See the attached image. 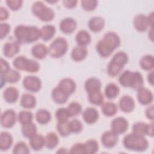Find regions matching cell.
Returning a JSON list of instances; mask_svg holds the SVG:
<instances>
[{
	"instance_id": "cell-24",
	"label": "cell",
	"mask_w": 154,
	"mask_h": 154,
	"mask_svg": "<svg viewBox=\"0 0 154 154\" xmlns=\"http://www.w3.org/2000/svg\"><path fill=\"white\" fill-rule=\"evenodd\" d=\"M87 55V50L85 46L78 45L73 49L71 52L72 58L76 62L84 60Z\"/></svg>"
},
{
	"instance_id": "cell-8",
	"label": "cell",
	"mask_w": 154,
	"mask_h": 154,
	"mask_svg": "<svg viewBox=\"0 0 154 154\" xmlns=\"http://www.w3.org/2000/svg\"><path fill=\"white\" fill-rule=\"evenodd\" d=\"M17 116L13 109L5 110L1 116V125L5 128H11L16 123Z\"/></svg>"
},
{
	"instance_id": "cell-33",
	"label": "cell",
	"mask_w": 154,
	"mask_h": 154,
	"mask_svg": "<svg viewBox=\"0 0 154 154\" xmlns=\"http://www.w3.org/2000/svg\"><path fill=\"white\" fill-rule=\"evenodd\" d=\"M1 77L3 78L6 82L16 83L20 78V74L16 70L10 69L4 74H1Z\"/></svg>"
},
{
	"instance_id": "cell-37",
	"label": "cell",
	"mask_w": 154,
	"mask_h": 154,
	"mask_svg": "<svg viewBox=\"0 0 154 154\" xmlns=\"http://www.w3.org/2000/svg\"><path fill=\"white\" fill-rule=\"evenodd\" d=\"M21 131L23 137L29 139L31 137L37 134V127L32 122L22 125Z\"/></svg>"
},
{
	"instance_id": "cell-6",
	"label": "cell",
	"mask_w": 154,
	"mask_h": 154,
	"mask_svg": "<svg viewBox=\"0 0 154 154\" xmlns=\"http://www.w3.org/2000/svg\"><path fill=\"white\" fill-rule=\"evenodd\" d=\"M23 86L28 91L32 93L38 91L42 88V81L37 76H27L23 80Z\"/></svg>"
},
{
	"instance_id": "cell-27",
	"label": "cell",
	"mask_w": 154,
	"mask_h": 154,
	"mask_svg": "<svg viewBox=\"0 0 154 154\" xmlns=\"http://www.w3.org/2000/svg\"><path fill=\"white\" fill-rule=\"evenodd\" d=\"M36 99L35 97L29 93L22 94L20 99V105L26 109H31L35 106Z\"/></svg>"
},
{
	"instance_id": "cell-39",
	"label": "cell",
	"mask_w": 154,
	"mask_h": 154,
	"mask_svg": "<svg viewBox=\"0 0 154 154\" xmlns=\"http://www.w3.org/2000/svg\"><path fill=\"white\" fill-rule=\"evenodd\" d=\"M88 99L93 105H101L103 103V96L100 91L88 93Z\"/></svg>"
},
{
	"instance_id": "cell-59",
	"label": "cell",
	"mask_w": 154,
	"mask_h": 154,
	"mask_svg": "<svg viewBox=\"0 0 154 154\" xmlns=\"http://www.w3.org/2000/svg\"><path fill=\"white\" fill-rule=\"evenodd\" d=\"M147 80L149 83H150L152 85L153 84V72L151 71L147 75Z\"/></svg>"
},
{
	"instance_id": "cell-29",
	"label": "cell",
	"mask_w": 154,
	"mask_h": 154,
	"mask_svg": "<svg viewBox=\"0 0 154 154\" xmlns=\"http://www.w3.org/2000/svg\"><path fill=\"white\" fill-rule=\"evenodd\" d=\"M75 40L78 45L85 46L91 42V36L85 30L79 31L76 35Z\"/></svg>"
},
{
	"instance_id": "cell-12",
	"label": "cell",
	"mask_w": 154,
	"mask_h": 154,
	"mask_svg": "<svg viewBox=\"0 0 154 154\" xmlns=\"http://www.w3.org/2000/svg\"><path fill=\"white\" fill-rule=\"evenodd\" d=\"M77 26L76 20L72 17L63 19L60 23V29L61 31L66 34L73 32Z\"/></svg>"
},
{
	"instance_id": "cell-16",
	"label": "cell",
	"mask_w": 154,
	"mask_h": 154,
	"mask_svg": "<svg viewBox=\"0 0 154 154\" xmlns=\"http://www.w3.org/2000/svg\"><path fill=\"white\" fill-rule=\"evenodd\" d=\"M14 34L17 41L20 43H27L28 38V26L20 25L17 26Z\"/></svg>"
},
{
	"instance_id": "cell-57",
	"label": "cell",
	"mask_w": 154,
	"mask_h": 154,
	"mask_svg": "<svg viewBox=\"0 0 154 154\" xmlns=\"http://www.w3.org/2000/svg\"><path fill=\"white\" fill-rule=\"evenodd\" d=\"M78 1L76 0H64L63 1L64 6L67 8H74L77 4Z\"/></svg>"
},
{
	"instance_id": "cell-10",
	"label": "cell",
	"mask_w": 154,
	"mask_h": 154,
	"mask_svg": "<svg viewBox=\"0 0 154 154\" xmlns=\"http://www.w3.org/2000/svg\"><path fill=\"white\" fill-rule=\"evenodd\" d=\"M96 50L99 55L103 58H107L111 55L115 49L103 38L99 40L96 45Z\"/></svg>"
},
{
	"instance_id": "cell-21",
	"label": "cell",
	"mask_w": 154,
	"mask_h": 154,
	"mask_svg": "<svg viewBox=\"0 0 154 154\" xmlns=\"http://www.w3.org/2000/svg\"><path fill=\"white\" fill-rule=\"evenodd\" d=\"M3 97L6 102L9 103H15L19 98V91L14 87H8L4 90Z\"/></svg>"
},
{
	"instance_id": "cell-30",
	"label": "cell",
	"mask_w": 154,
	"mask_h": 154,
	"mask_svg": "<svg viewBox=\"0 0 154 154\" xmlns=\"http://www.w3.org/2000/svg\"><path fill=\"white\" fill-rule=\"evenodd\" d=\"M102 113L106 117H112L117 112V106L116 103L112 102H107L101 105Z\"/></svg>"
},
{
	"instance_id": "cell-48",
	"label": "cell",
	"mask_w": 154,
	"mask_h": 154,
	"mask_svg": "<svg viewBox=\"0 0 154 154\" xmlns=\"http://www.w3.org/2000/svg\"><path fill=\"white\" fill-rule=\"evenodd\" d=\"M70 115V117L78 115L82 111L81 105L77 102H72L69 103L68 108H67Z\"/></svg>"
},
{
	"instance_id": "cell-54",
	"label": "cell",
	"mask_w": 154,
	"mask_h": 154,
	"mask_svg": "<svg viewBox=\"0 0 154 154\" xmlns=\"http://www.w3.org/2000/svg\"><path fill=\"white\" fill-rule=\"evenodd\" d=\"M10 31V26L7 23H1L0 25V38L3 39Z\"/></svg>"
},
{
	"instance_id": "cell-4",
	"label": "cell",
	"mask_w": 154,
	"mask_h": 154,
	"mask_svg": "<svg viewBox=\"0 0 154 154\" xmlns=\"http://www.w3.org/2000/svg\"><path fill=\"white\" fill-rule=\"evenodd\" d=\"M68 50V43L63 37H58L53 40L48 48V54L53 58H60Z\"/></svg>"
},
{
	"instance_id": "cell-9",
	"label": "cell",
	"mask_w": 154,
	"mask_h": 154,
	"mask_svg": "<svg viewBox=\"0 0 154 154\" xmlns=\"http://www.w3.org/2000/svg\"><path fill=\"white\" fill-rule=\"evenodd\" d=\"M118 135L111 131H105L101 137L102 145L108 149L114 147L118 141Z\"/></svg>"
},
{
	"instance_id": "cell-53",
	"label": "cell",
	"mask_w": 154,
	"mask_h": 154,
	"mask_svg": "<svg viewBox=\"0 0 154 154\" xmlns=\"http://www.w3.org/2000/svg\"><path fill=\"white\" fill-rule=\"evenodd\" d=\"M70 153H79V154H85L84 146V143H76L74 144L70 148L69 152Z\"/></svg>"
},
{
	"instance_id": "cell-34",
	"label": "cell",
	"mask_w": 154,
	"mask_h": 154,
	"mask_svg": "<svg viewBox=\"0 0 154 154\" xmlns=\"http://www.w3.org/2000/svg\"><path fill=\"white\" fill-rule=\"evenodd\" d=\"M140 66L144 70H151L154 67L153 57L150 55L143 56L140 61Z\"/></svg>"
},
{
	"instance_id": "cell-50",
	"label": "cell",
	"mask_w": 154,
	"mask_h": 154,
	"mask_svg": "<svg viewBox=\"0 0 154 154\" xmlns=\"http://www.w3.org/2000/svg\"><path fill=\"white\" fill-rule=\"evenodd\" d=\"M27 59L28 58L25 57L19 56L14 60L13 62V65L17 70L24 71Z\"/></svg>"
},
{
	"instance_id": "cell-42",
	"label": "cell",
	"mask_w": 154,
	"mask_h": 154,
	"mask_svg": "<svg viewBox=\"0 0 154 154\" xmlns=\"http://www.w3.org/2000/svg\"><path fill=\"white\" fill-rule=\"evenodd\" d=\"M17 118L20 123L23 125L32 123L33 115L31 111H22L19 113Z\"/></svg>"
},
{
	"instance_id": "cell-60",
	"label": "cell",
	"mask_w": 154,
	"mask_h": 154,
	"mask_svg": "<svg viewBox=\"0 0 154 154\" xmlns=\"http://www.w3.org/2000/svg\"><path fill=\"white\" fill-rule=\"evenodd\" d=\"M57 153H68V152L66 150V149L62 147V148L59 149V150H57Z\"/></svg>"
},
{
	"instance_id": "cell-58",
	"label": "cell",
	"mask_w": 154,
	"mask_h": 154,
	"mask_svg": "<svg viewBox=\"0 0 154 154\" xmlns=\"http://www.w3.org/2000/svg\"><path fill=\"white\" fill-rule=\"evenodd\" d=\"M146 116L148 119H150L151 120H153L154 118V109H153V106L151 105L149 106L146 110Z\"/></svg>"
},
{
	"instance_id": "cell-45",
	"label": "cell",
	"mask_w": 154,
	"mask_h": 154,
	"mask_svg": "<svg viewBox=\"0 0 154 154\" xmlns=\"http://www.w3.org/2000/svg\"><path fill=\"white\" fill-rule=\"evenodd\" d=\"M57 130L62 137H67L71 134L68 121L58 122L57 125Z\"/></svg>"
},
{
	"instance_id": "cell-46",
	"label": "cell",
	"mask_w": 154,
	"mask_h": 154,
	"mask_svg": "<svg viewBox=\"0 0 154 154\" xmlns=\"http://www.w3.org/2000/svg\"><path fill=\"white\" fill-rule=\"evenodd\" d=\"M13 153L16 154H27L29 153V150L26 144L23 141H19L16 144Z\"/></svg>"
},
{
	"instance_id": "cell-19",
	"label": "cell",
	"mask_w": 154,
	"mask_h": 154,
	"mask_svg": "<svg viewBox=\"0 0 154 154\" xmlns=\"http://www.w3.org/2000/svg\"><path fill=\"white\" fill-rule=\"evenodd\" d=\"M88 28L94 32H99L101 31L105 26V20L100 16H94L88 21Z\"/></svg>"
},
{
	"instance_id": "cell-15",
	"label": "cell",
	"mask_w": 154,
	"mask_h": 154,
	"mask_svg": "<svg viewBox=\"0 0 154 154\" xmlns=\"http://www.w3.org/2000/svg\"><path fill=\"white\" fill-rule=\"evenodd\" d=\"M99 117V114L96 109L93 107H88L82 112V118L84 122L88 124L91 125L95 123Z\"/></svg>"
},
{
	"instance_id": "cell-32",
	"label": "cell",
	"mask_w": 154,
	"mask_h": 154,
	"mask_svg": "<svg viewBox=\"0 0 154 154\" xmlns=\"http://www.w3.org/2000/svg\"><path fill=\"white\" fill-rule=\"evenodd\" d=\"M35 119L39 124L46 125L50 122L51 114L48 110L40 109L35 113Z\"/></svg>"
},
{
	"instance_id": "cell-25",
	"label": "cell",
	"mask_w": 154,
	"mask_h": 154,
	"mask_svg": "<svg viewBox=\"0 0 154 154\" xmlns=\"http://www.w3.org/2000/svg\"><path fill=\"white\" fill-rule=\"evenodd\" d=\"M29 145L34 150H41L45 146V137L41 134H35L29 138Z\"/></svg>"
},
{
	"instance_id": "cell-56",
	"label": "cell",
	"mask_w": 154,
	"mask_h": 154,
	"mask_svg": "<svg viewBox=\"0 0 154 154\" xmlns=\"http://www.w3.org/2000/svg\"><path fill=\"white\" fill-rule=\"evenodd\" d=\"M9 17V13L8 10L3 7H1L0 8V20L1 21H3V20H7Z\"/></svg>"
},
{
	"instance_id": "cell-11",
	"label": "cell",
	"mask_w": 154,
	"mask_h": 154,
	"mask_svg": "<svg viewBox=\"0 0 154 154\" xmlns=\"http://www.w3.org/2000/svg\"><path fill=\"white\" fill-rule=\"evenodd\" d=\"M133 24L135 29L139 32H144L150 26L147 16L143 14H137L134 17Z\"/></svg>"
},
{
	"instance_id": "cell-35",
	"label": "cell",
	"mask_w": 154,
	"mask_h": 154,
	"mask_svg": "<svg viewBox=\"0 0 154 154\" xmlns=\"http://www.w3.org/2000/svg\"><path fill=\"white\" fill-rule=\"evenodd\" d=\"M45 146L49 149H54L58 144L59 139L57 135L54 132H49L45 137Z\"/></svg>"
},
{
	"instance_id": "cell-18",
	"label": "cell",
	"mask_w": 154,
	"mask_h": 154,
	"mask_svg": "<svg viewBox=\"0 0 154 154\" xmlns=\"http://www.w3.org/2000/svg\"><path fill=\"white\" fill-rule=\"evenodd\" d=\"M58 87L69 96L75 92L76 87L75 81L69 78H66L61 79L60 81Z\"/></svg>"
},
{
	"instance_id": "cell-28",
	"label": "cell",
	"mask_w": 154,
	"mask_h": 154,
	"mask_svg": "<svg viewBox=\"0 0 154 154\" xmlns=\"http://www.w3.org/2000/svg\"><path fill=\"white\" fill-rule=\"evenodd\" d=\"M56 28L54 25L49 24L44 25L40 29L41 38L44 41H48L54 36Z\"/></svg>"
},
{
	"instance_id": "cell-23",
	"label": "cell",
	"mask_w": 154,
	"mask_h": 154,
	"mask_svg": "<svg viewBox=\"0 0 154 154\" xmlns=\"http://www.w3.org/2000/svg\"><path fill=\"white\" fill-rule=\"evenodd\" d=\"M51 96L52 100L56 103L64 104L68 100L69 96L57 86L52 90L51 92Z\"/></svg>"
},
{
	"instance_id": "cell-13",
	"label": "cell",
	"mask_w": 154,
	"mask_h": 154,
	"mask_svg": "<svg viewBox=\"0 0 154 154\" xmlns=\"http://www.w3.org/2000/svg\"><path fill=\"white\" fill-rule=\"evenodd\" d=\"M137 99L141 105H147L150 104L153 100L152 93L143 87L137 90Z\"/></svg>"
},
{
	"instance_id": "cell-7",
	"label": "cell",
	"mask_w": 154,
	"mask_h": 154,
	"mask_svg": "<svg viewBox=\"0 0 154 154\" xmlns=\"http://www.w3.org/2000/svg\"><path fill=\"white\" fill-rule=\"evenodd\" d=\"M128 127V122L123 117H118L115 118L112 120L111 123V131L118 135L126 132Z\"/></svg>"
},
{
	"instance_id": "cell-26",
	"label": "cell",
	"mask_w": 154,
	"mask_h": 154,
	"mask_svg": "<svg viewBox=\"0 0 154 154\" xmlns=\"http://www.w3.org/2000/svg\"><path fill=\"white\" fill-rule=\"evenodd\" d=\"M13 137L8 132H2L0 134V149L2 151L9 149L13 144Z\"/></svg>"
},
{
	"instance_id": "cell-31",
	"label": "cell",
	"mask_w": 154,
	"mask_h": 154,
	"mask_svg": "<svg viewBox=\"0 0 154 154\" xmlns=\"http://www.w3.org/2000/svg\"><path fill=\"white\" fill-rule=\"evenodd\" d=\"M104 93L106 98L108 99H113L119 95L120 88L114 83H109L105 87Z\"/></svg>"
},
{
	"instance_id": "cell-49",
	"label": "cell",
	"mask_w": 154,
	"mask_h": 154,
	"mask_svg": "<svg viewBox=\"0 0 154 154\" xmlns=\"http://www.w3.org/2000/svg\"><path fill=\"white\" fill-rule=\"evenodd\" d=\"M25 66V71L29 73H36L39 70L40 65L35 60L31 59H28Z\"/></svg>"
},
{
	"instance_id": "cell-2",
	"label": "cell",
	"mask_w": 154,
	"mask_h": 154,
	"mask_svg": "<svg viewBox=\"0 0 154 154\" xmlns=\"http://www.w3.org/2000/svg\"><path fill=\"white\" fill-rule=\"evenodd\" d=\"M123 144L128 150L143 152L149 147V142L144 136L131 133L126 135L123 140Z\"/></svg>"
},
{
	"instance_id": "cell-3",
	"label": "cell",
	"mask_w": 154,
	"mask_h": 154,
	"mask_svg": "<svg viewBox=\"0 0 154 154\" xmlns=\"http://www.w3.org/2000/svg\"><path fill=\"white\" fill-rule=\"evenodd\" d=\"M31 11L34 16L43 22H50L55 17V13L53 10L46 7L41 1L34 2L32 5Z\"/></svg>"
},
{
	"instance_id": "cell-17",
	"label": "cell",
	"mask_w": 154,
	"mask_h": 154,
	"mask_svg": "<svg viewBox=\"0 0 154 154\" xmlns=\"http://www.w3.org/2000/svg\"><path fill=\"white\" fill-rule=\"evenodd\" d=\"M20 43L17 41L7 42L3 47V53L5 57L8 58L13 57L20 51Z\"/></svg>"
},
{
	"instance_id": "cell-55",
	"label": "cell",
	"mask_w": 154,
	"mask_h": 154,
	"mask_svg": "<svg viewBox=\"0 0 154 154\" xmlns=\"http://www.w3.org/2000/svg\"><path fill=\"white\" fill-rule=\"evenodd\" d=\"M0 63H1V74H4L10 69L9 63L2 58H1Z\"/></svg>"
},
{
	"instance_id": "cell-20",
	"label": "cell",
	"mask_w": 154,
	"mask_h": 154,
	"mask_svg": "<svg viewBox=\"0 0 154 154\" xmlns=\"http://www.w3.org/2000/svg\"><path fill=\"white\" fill-rule=\"evenodd\" d=\"M31 54L34 57L38 60H42L48 54V48L43 43H37L32 47Z\"/></svg>"
},
{
	"instance_id": "cell-36",
	"label": "cell",
	"mask_w": 154,
	"mask_h": 154,
	"mask_svg": "<svg viewBox=\"0 0 154 154\" xmlns=\"http://www.w3.org/2000/svg\"><path fill=\"white\" fill-rule=\"evenodd\" d=\"M103 38L109 43L115 49L120 45V38L119 36L114 32H107L104 35Z\"/></svg>"
},
{
	"instance_id": "cell-51",
	"label": "cell",
	"mask_w": 154,
	"mask_h": 154,
	"mask_svg": "<svg viewBox=\"0 0 154 154\" xmlns=\"http://www.w3.org/2000/svg\"><path fill=\"white\" fill-rule=\"evenodd\" d=\"M81 3L82 8L87 11L94 10L97 5V1L96 0H82Z\"/></svg>"
},
{
	"instance_id": "cell-43",
	"label": "cell",
	"mask_w": 154,
	"mask_h": 154,
	"mask_svg": "<svg viewBox=\"0 0 154 154\" xmlns=\"http://www.w3.org/2000/svg\"><path fill=\"white\" fill-rule=\"evenodd\" d=\"M55 117L58 122H63L68 121L70 115L66 108H60L55 112Z\"/></svg>"
},
{
	"instance_id": "cell-41",
	"label": "cell",
	"mask_w": 154,
	"mask_h": 154,
	"mask_svg": "<svg viewBox=\"0 0 154 154\" xmlns=\"http://www.w3.org/2000/svg\"><path fill=\"white\" fill-rule=\"evenodd\" d=\"M128 60L129 58L126 53L122 51H120L117 52L113 56L111 61L122 67H124V66L127 64Z\"/></svg>"
},
{
	"instance_id": "cell-1",
	"label": "cell",
	"mask_w": 154,
	"mask_h": 154,
	"mask_svg": "<svg viewBox=\"0 0 154 154\" xmlns=\"http://www.w3.org/2000/svg\"><path fill=\"white\" fill-rule=\"evenodd\" d=\"M120 84L125 87H131L138 90L143 87L144 81L142 75L138 72L125 70L119 77Z\"/></svg>"
},
{
	"instance_id": "cell-52",
	"label": "cell",
	"mask_w": 154,
	"mask_h": 154,
	"mask_svg": "<svg viewBox=\"0 0 154 154\" xmlns=\"http://www.w3.org/2000/svg\"><path fill=\"white\" fill-rule=\"evenodd\" d=\"M5 2L12 11H17L22 7L23 1L21 0H7Z\"/></svg>"
},
{
	"instance_id": "cell-5",
	"label": "cell",
	"mask_w": 154,
	"mask_h": 154,
	"mask_svg": "<svg viewBox=\"0 0 154 154\" xmlns=\"http://www.w3.org/2000/svg\"><path fill=\"white\" fill-rule=\"evenodd\" d=\"M132 133L141 136L153 135V123L147 124L144 122H137L132 126Z\"/></svg>"
},
{
	"instance_id": "cell-14",
	"label": "cell",
	"mask_w": 154,
	"mask_h": 154,
	"mask_svg": "<svg viewBox=\"0 0 154 154\" xmlns=\"http://www.w3.org/2000/svg\"><path fill=\"white\" fill-rule=\"evenodd\" d=\"M119 105L122 112L129 113L134 110L135 108V102L132 97L128 95H125L120 99Z\"/></svg>"
},
{
	"instance_id": "cell-44",
	"label": "cell",
	"mask_w": 154,
	"mask_h": 154,
	"mask_svg": "<svg viewBox=\"0 0 154 154\" xmlns=\"http://www.w3.org/2000/svg\"><path fill=\"white\" fill-rule=\"evenodd\" d=\"M123 68V67L115 63L111 60L107 66V73L109 76L114 77L121 72Z\"/></svg>"
},
{
	"instance_id": "cell-38",
	"label": "cell",
	"mask_w": 154,
	"mask_h": 154,
	"mask_svg": "<svg viewBox=\"0 0 154 154\" xmlns=\"http://www.w3.org/2000/svg\"><path fill=\"white\" fill-rule=\"evenodd\" d=\"M85 154H94L99 150V144L94 139H90L84 143Z\"/></svg>"
},
{
	"instance_id": "cell-22",
	"label": "cell",
	"mask_w": 154,
	"mask_h": 154,
	"mask_svg": "<svg viewBox=\"0 0 154 154\" xmlns=\"http://www.w3.org/2000/svg\"><path fill=\"white\" fill-rule=\"evenodd\" d=\"M102 84L100 80L96 78H90L86 80L84 88L87 93L100 91Z\"/></svg>"
},
{
	"instance_id": "cell-40",
	"label": "cell",
	"mask_w": 154,
	"mask_h": 154,
	"mask_svg": "<svg viewBox=\"0 0 154 154\" xmlns=\"http://www.w3.org/2000/svg\"><path fill=\"white\" fill-rule=\"evenodd\" d=\"M40 37V29H39L37 27L35 26H28V43L35 42Z\"/></svg>"
},
{
	"instance_id": "cell-47",
	"label": "cell",
	"mask_w": 154,
	"mask_h": 154,
	"mask_svg": "<svg viewBox=\"0 0 154 154\" xmlns=\"http://www.w3.org/2000/svg\"><path fill=\"white\" fill-rule=\"evenodd\" d=\"M69 125L71 133L78 134L81 132L83 129V125L81 122L77 119H74L69 122Z\"/></svg>"
}]
</instances>
